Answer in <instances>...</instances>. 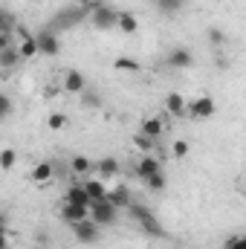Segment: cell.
I'll return each instance as SVG.
<instances>
[{
  "label": "cell",
  "instance_id": "obj_1",
  "mask_svg": "<svg viewBox=\"0 0 246 249\" xmlns=\"http://www.w3.org/2000/svg\"><path fill=\"white\" fill-rule=\"evenodd\" d=\"M127 214H130V220L142 229V232H148V235H157V238H162L165 235V229L159 226V220H157V214L148 209V206H142V203H133L130 200V206H127Z\"/></svg>",
  "mask_w": 246,
  "mask_h": 249
},
{
  "label": "cell",
  "instance_id": "obj_2",
  "mask_svg": "<svg viewBox=\"0 0 246 249\" xmlns=\"http://www.w3.org/2000/svg\"><path fill=\"white\" fill-rule=\"evenodd\" d=\"M87 18H90V23L96 26V29H102V32H110V29H116V18H119V9H113V6H107V3H96L90 12H87Z\"/></svg>",
  "mask_w": 246,
  "mask_h": 249
},
{
  "label": "cell",
  "instance_id": "obj_3",
  "mask_svg": "<svg viewBox=\"0 0 246 249\" xmlns=\"http://www.w3.org/2000/svg\"><path fill=\"white\" fill-rule=\"evenodd\" d=\"M90 220H96L99 226H113L119 220V209L105 197V200H96L90 203Z\"/></svg>",
  "mask_w": 246,
  "mask_h": 249
},
{
  "label": "cell",
  "instance_id": "obj_4",
  "mask_svg": "<svg viewBox=\"0 0 246 249\" xmlns=\"http://www.w3.org/2000/svg\"><path fill=\"white\" fill-rule=\"evenodd\" d=\"M87 18V12L81 9V6H70V9H61L58 15H55V20H53V32L55 29H61V32H67V29H72V26H78L81 20Z\"/></svg>",
  "mask_w": 246,
  "mask_h": 249
},
{
  "label": "cell",
  "instance_id": "obj_5",
  "mask_svg": "<svg viewBox=\"0 0 246 249\" xmlns=\"http://www.w3.org/2000/svg\"><path fill=\"white\" fill-rule=\"evenodd\" d=\"M35 47H38V55H58L61 53V38L47 26L35 35Z\"/></svg>",
  "mask_w": 246,
  "mask_h": 249
},
{
  "label": "cell",
  "instance_id": "obj_6",
  "mask_svg": "<svg viewBox=\"0 0 246 249\" xmlns=\"http://www.w3.org/2000/svg\"><path fill=\"white\" fill-rule=\"evenodd\" d=\"M99 232H102V226H99L96 220H90V217L72 223V235H75L81 244H96V241H99Z\"/></svg>",
  "mask_w": 246,
  "mask_h": 249
},
{
  "label": "cell",
  "instance_id": "obj_7",
  "mask_svg": "<svg viewBox=\"0 0 246 249\" xmlns=\"http://www.w3.org/2000/svg\"><path fill=\"white\" fill-rule=\"evenodd\" d=\"M133 171H136V177H139V180H148V177H154V174H159V171H162V162H159L154 154H145V157L136 162V168H133Z\"/></svg>",
  "mask_w": 246,
  "mask_h": 249
},
{
  "label": "cell",
  "instance_id": "obj_8",
  "mask_svg": "<svg viewBox=\"0 0 246 249\" xmlns=\"http://www.w3.org/2000/svg\"><path fill=\"white\" fill-rule=\"evenodd\" d=\"M64 90L81 96V93L87 90V78H84V72H78V70H67V72H64Z\"/></svg>",
  "mask_w": 246,
  "mask_h": 249
},
{
  "label": "cell",
  "instance_id": "obj_9",
  "mask_svg": "<svg viewBox=\"0 0 246 249\" xmlns=\"http://www.w3.org/2000/svg\"><path fill=\"white\" fill-rule=\"evenodd\" d=\"M185 107H188V113H191L194 119H209V116L214 113V102H211L209 96H200V99H194V102H188Z\"/></svg>",
  "mask_w": 246,
  "mask_h": 249
},
{
  "label": "cell",
  "instance_id": "obj_10",
  "mask_svg": "<svg viewBox=\"0 0 246 249\" xmlns=\"http://www.w3.org/2000/svg\"><path fill=\"white\" fill-rule=\"evenodd\" d=\"M165 61H168V67H174V70H185V67L194 64V55H191V50H185V47H174Z\"/></svg>",
  "mask_w": 246,
  "mask_h": 249
},
{
  "label": "cell",
  "instance_id": "obj_11",
  "mask_svg": "<svg viewBox=\"0 0 246 249\" xmlns=\"http://www.w3.org/2000/svg\"><path fill=\"white\" fill-rule=\"evenodd\" d=\"M93 171H96L102 180H110V177H116V174L122 171V165H119L116 157H105V160H99V162L93 165Z\"/></svg>",
  "mask_w": 246,
  "mask_h": 249
},
{
  "label": "cell",
  "instance_id": "obj_12",
  "mask_svg": "<svg viewBox=\"0 0 246 249\" xmlns=\"http://www.w3.org/2000/svg\"><path fill=\"white\" fill-rule=\"evenodd\" d=\"M61 217L72 226V223H78V220L90 217V209H87V206H75V203H64V206H61Z\"/></svg>",
  "mask_w": 246,
  "mask_h": 249
},
{
  "label": "cell",
  "instance_id": "obj_13",
  "mask_svg": "<svg viewBox=\"0 0 246 249\" xmlns=\"http://www.w3.org/2000/svg\"><path fill=\"white\" fill-rule=\"evenodd\" d=\"M81 188L87 191L90 203H96V200H105V197H107V188H105V183H102V180H90V177H84Z\"/></svg>",
  "mask_w": 246,
  "mask_h": 249
},
{
  "label": "cell",
  "instance_id": "obj_14",
  "mask_svg": "<svg viewBox=\"0 0 246 249\" xmlns=\"http://www.w3.org/2000/svg\"><path fill=\"white\" fill-rule=\"evenodd\" d=\"M55 174H58V171H55L53 162H38V165L32 168V180H35V183H50Z\"/></svg>",
  "mask_w": 246,
  "mask_h": 249
},
{
  "label": "cell",
  "instance_id": "obj_15",
  "mask_svg": "<svg viewBox=\"0 0 246 249\" xmlns=\"http://www.w3.org/2000/svg\"><path fill=\"white\" fill-rule=\"evenodd\" d=\"M64 203H75V206H87V209H90V197H87V191H84L81 186H70L67 188Z\"/></svg>",
  "mask_w": 246,
  "mask_h": 249
},
{
  "label": "cell",
  "instance_id": "obj_16",
  "mask_svg": "<svg viewBox=\"0 0 246 249\" xmlns=\"http://www.w3.org/2000/svg\"><path fill=\"white\" fill-rule=\"evenodd\" d=\"M107 200H110L116 209H127V206H130V191L124 186H116V188L107 191Z\"/></svg>",
  "mask_w": 246,
  "mask_h": 249
},
{
  "label": "cell",
  "instance_id": "obj_17",
  "mask_svg": "<svg viewBox=\"0 0 246 249\" xmlns=\"http://www.w3.org/2000/svg\"><path fill=\"white\" fill-rule=\"evenodd\" d=\"M185 105H188V102H185L180 93H168V96H165V110H168L171 116H183Z\"/></svg>",
  "mask_w": 246,
  "mask_h": 249
},
{
  "label": "cell",
  "instance_id": "obj_18",
  "mask_svg": "<svg viewBox=\"0 0 246 249\" xmlns=\"http://www.w3.org/2000/svg\"><path fill=\"white\" fill-rule=\"evenodd\" d=\"M70 171H72L75 177H90V174H93V162H90L87 157H72V160H70Z\"/></svg>",
  "mask_w": 246,
  "mask_h": 249
},
{
  "label": "cell",
  "instance_id": "obj_19",
  "mask_svg": "<svg viewBox=\"0 0 246 249\" xmlns=\"http://www.w3.org/2000/svg\"><path fill=\"white\" fill-rule=\"evenodd\" d=\"M162 130H165V124H162V119H145L142 122V127H139V133H145V136H151V139H159L162 136Z\"/></svg>",
  "mask_w": 246,
  "mask_h": 249
},
{
  "label": "cell",
  "instance_id": "obj_20",
  "mask_svg": "<svg viewBox=\"0 0 246 249\" xmlns=\"http://www.w3.org/2000/svg\"><path fill=\"white\" fill-rule=\"evenodd\" d=\"M20 61H23V58H20L18 47H9V50H3V53H0V70H15Z\"/></svg>",
  "mask_w": 246,
  "mask_h": 249
},
{
  "label": "cell",
  "instance_id": "obj_21",
  "mask_svg": "<svg viewBox=\"0 0 246 249\" xmlns=\"http://www.w3.org/2000/svg\"><path fill=\"white\" fill-rule=\"evenodd\" d=\"M116 29H122L127 35H133L136 29H139V23H136V18L130 15V12H119V18H116Z\"/></svg>",
  "mask_w": 246,
  "mask_h": 249
},
{
  "label": "cell",
  "instance_id": "obj_22",
  "mask_svg": "<svg viewBox=\"0 0 246 249\" xmlns=\"http://www.w3.org/2000/svg\"><path fill=\"white\" fill-rule=\"evenodd\" d=\"M154 3H157V9H159L162 15H177L185 6V0H154Z\"/></svg>",
  "mask_w": 246,
  "mask_h": 249
},
{
  "label": "cell",
  "instance_id": "obj_23",
  "mask_svg": "<svg viewBox=\"0 0 246 249\" xmlns=\"http://www.w3.org/2000/svg\"><path fill=\"white\" fill-rule=\"evenodd\" d=\"M18 47V53H20V58H32V55H38V47H35V38H23L20 44H15Z\"/></svg>",
  "mask_w": 246,
  "mask_h": 249
},
{
  "label": "cell",
  "instance_id": "obj_24",
  "mask_svg": "<svg viewBox=\"0 0 246 249\" xmlns=\"http://www.w3.org/2000/svg\"><path fill=\"white\" fill-rule=\"evenodd\" d=\"M15 162H18L15 148H3V151H0V168H3V171H9V168H15Z\"/></svg>",
  "mask_w": 246,
  "mask_h": 249
},
{
  "label": "cell",
  "instance_id": "obj_25",
  "mask_svg": "<svg viewBox=\"0 0 246 249\" xmlns=\"http://www.w3.org/2000/svg\"><path fill=\"white\" fill-rule=\"evenodd\" d=\"M12 29H15V18L0 9V32H3V35H12Z\"/></svg>",
  "mask_w": 246,
  "mask_h": 249
},
{
  "label": "cell",
  "instance_id": "obj_26",
  "mask_svg": "<svg viewBox=\"0 0 246 249\" xmlns=\"http://www.w3.org/2000/svg\"><path fill=\"white\" fill-rule=\"evenodd\" d=\"M145 186L151 188V191H162V188H165V174L159 171V174H154V177H148V180H145Z\"/></svg>",
  "mask_w": 246,
  "mask_h": 249
},
{
  "label": "cell",
  "instance_id": "obj_27",
  "mask_svg": "<svg viewBox=\"0 0 246 249\" xmlns=\"http://www.w3.org/2000/svg\"><path fill=\"white\" fill-rule=\"evenodd\" d=\"M12 110H15L12 99H9L6 93H0V119H9V116H12Z\"/></svg>",
  "mask_w": 246,
  "mask_h": 249
},
{
  "label": "cell",
  "instance_id": "obj_28",
  "mask_svg": "<svg viewBox=\"0 0 246 249\" xmlns=\"http://www.w3.org/2000/svg\"><path fill=\"white\" fill-rule=\"evenodd\" d=\"M136 145H139V148H142L145 154H151V151L157 148V139H151V136H145V133H139V136H136Z\"/></svg>",
  "mask_w": 246,
  "mask_h": 249
},
{
  "label": "cell",
  "instance_id": "obj_29",
  "mask_svg": "<svg viewBox=\"0 0 246 249\" xmlns=\"http://www.w3.org/2000/svg\"><path fill=\"white\" fill-rule=\"evenodd\" d=\"M47 124H50L53 130H61V127H67V116H64V113H50Z\"/></svg>",
  "mask_w": 246,
  "mask_h": 249
},
{
  "label": "cell",
  "instance_id": "obj_30",
  "mask_svg": "<svg viewBox=\"0 0 246 249\" xmlns=\"http://www.w3.org/2000/svg\"><path fill=\"white\" fill-rule=\"evenodd\" d=\"M81 99H84V105H87V107H99V105H102V96H99V93H90V90H84V93H81Z\"/></svg>",
  "mask_w": 246,
  "mask_h": 249
},
{
  "label": "cell",
  "instance_id": "obj_31",
  "mask_svg": "<svg viewBox=\"0 0 246 249\" xmlns=\"http://www.w3.org/2000/svg\"><path fill=\"white\" fill-rule=\"evenodd\" d=\"M226 249H246V238L244 235H232V238L226 241Z\"/></svg>",
  "mask_w": 246,
  "mask_h": 249
},
{
  "label": "cell",
  "instance_id": "obj_32",
  "mask_svg": "<svg viewBox=\"0 0 246 249\" xmlns=\"http://www.w3.org/2000/svg\"><path fill=\"white\" fill-rule=\"evenodd\" d=\"M171 154H174V157H185V154H188V142H185V139H177V142L171 145Z\"/></svg>",
  "mask_w": 246,
  "mask_h": 249
},
{
  "label": "cell",
  "instance_id": "obj_33",
  "mask_svg": "<svg viewBox=\"0 0 246 249\" xmlns=\"http://www.w3.org/2000/svg\"><path fill=\"white\" fill-rule=\"evenodd\" d=\"M209 41H211L214 47H220V44H226V35H223L220 29H209Z\"/></svg>",
  "mask_w": 246,
  "mask_h": 249
},
{
  "label": "cell",
  "instance_id": "obj_34",
  "mask_svg": "<svg viewBox=\"0 0 246 249\" xmlns=\"http://www.w3.org/2000/svg\"><path fill=\"white\" fill-rule=\"evenodd\" d=\"M9 47H15V38H12V35H3V32H0V53H3V50H9Z\"/></svg>",
  "mask_w": 246,
  "mask_h": 249
},
{
  "label": "cell",
  "instance_id": "obj_35",
  "mask_svg": "<svg viewBox=\"0 0 246 249\" xmlns=\"http://www.w3.org/2000/svg\"><path fill=\"white\" fill-rule=\"evenodd\" d=\"M116 67H119V70H130V72L136 70V64H133V61H127V58H119V61H116Z\"/></svg>",
  "mask_w": 246,
  "mask_h": 249
},
{
  "label": "cell",
  "instance_id": "obj_36",
  "mask_svg": "<svg viewBox=\"0 0 246 249\" xmlns=\"http://www.w3.org/2000/svg\"><path fill=\"white\" fill-rule=\"evenodd\" d=\"M6 235H9V232H6V226H0V249H9V241H6Z\"/></svg>",
  "mask_w": 246,
  "mask_h": 249
}]
</instances>
